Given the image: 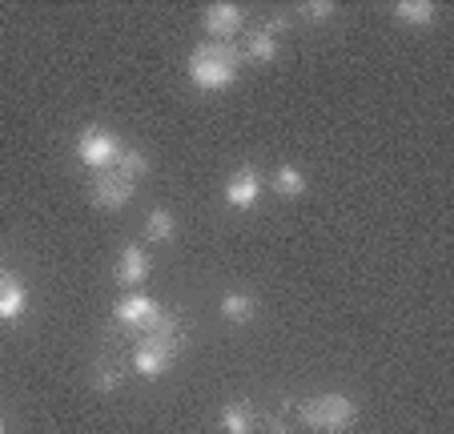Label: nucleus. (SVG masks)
Returning <instances> with one entry per match:
<instances>
[{
  "mask_svg": "<svg viewBox=\"0 0 454 434\" xmlns=\"http://www.w3.org/2000/svg\"><path fill=\"white\" fill-rule=\"evenodd\" d=\"M241 49L222 41H206L198 49L189 52V81L201 89V93H225V89L238 81V68H241Z\"/></svg>",
  "mask_w": 454,
  "mask_h": 434,
  "instance_id": "1",
  "label": "nucleus"
},
{
  "mask_svg": "<svg viewBox=\"0 0 454 434\" xmlns=\"http://www.w3.org/2000/svg\"><path fill=\"white\" fill-rule=\"evenodd\" d=\"M113 318H117L121 326L141 330L149 342H177V318L165 306H157L153 298H145V294H125V298L113 306Z\"/></svg>",
  "mask_w": 454,
  "mask_h": 434,
  "instance_id": "2",
  "label": "nucleus"
},
{
  "mask_svg": "<svg viewBox=\"0 0 454 434\" xmlns=\"http://www.w3.org/2000/svg\"><path fill=\"white\" fill-rule=\"evenodd\" d=\"M298 418L317 434H342L358 422V402L346 394H309L298 402Z\"/></svg>",
  "mask_w": 454,
  "mask_h": 434,
  "instance_id": "3",
  "label": "nucleus"
},
{
  "mask_svg": "<svg viewBox=\"0 0 454 434\" xmlns=\"http://www.w3.org/2000/svg\"><path fill=\"white\" fill-rule=\"evenodd\" d=\"M77 162L81 165H89V170H97V173H105L109 165H117V157H121V137L113 133V129H101V125H89L85 133L77 137Z\"/></svg>",
  "mask_w": 454,
  "mask_h": 434,
  "instance_id": "4",
  "label": "nucleus"
},
{
  "mask_svg": "<svg viewBox=\"0 0 454 434\" xmlns=\"http://www.w3.org/2000/svg\"><path fill=\"white\" fill-rule=\"evenodd\" d=\"M133 193H137V181L121 178L117 170H105L93 178V189H89V197H93L97 209H121V205L133 201Z\"/></svg>",
  "mask_w": 454,
  "mask_h": 434,
  "instance_id": "5",
  "label": "nucleus"
},
{
  "mask_svg": "<svg viewBox=\"0 0 454 434\" xmlns=\"http://www.w3.org/2000/svg\"><path fill=\"white\" fill-rule=\"evenodd\" d=\"M201 28H206L214 41L230 44L233 36L246 28V9H241V4H230V0H222V4H209V9L201 12Z\"/></svg>",
  "mask_w": 454,
  "mask_h": 434,
  "instance_id": "6",
  "label": "nucleus"
},
{
  "mask_svg": "<svg viewBox=\"0 0 454 434\" xmlns=\"http://www.w3.org/2000/svg\"><path fill=\"white\" fill-rule=\"evenodd\" d=\"M173 354H177V342H149L141 338L137 354H133V375L137 378H161L173 367Z\"/></svg>",
  "mask_w": 454,
  "mask_h": 434,
  "instance_id": "7",
  "label": "nucleus"
},
{
  "mask_svg": "<svg viewBox=\"0 0 454 434\" xmlns=\"http://www.w3.org/2000/svg\"><path fill=\"white\" fill-rule=\"evenodd\" d=\"M257 193H262V173H257L254 165L238 170L225 181V205H233V209H249V205L257 201Z\"/></svg>",
  "mask_w": 454,
  "mask_h": 434,
  "instance_id": "8",
  "label": "nucleus"
},
{
  "mask_svg": "<svg viewBox=\"0 0 454 434\" xmlns=\"http://www.w3.org/2000/svg\"><path fill=\"white\" fill-rule=\"evenodd\" d=\"M28 310V289L20 286L17 273L0 270V322H17Z\"/></svg>",
  "mask_w": 454,
  "mask_h": 434,
  "instance_id": "9",
  "label": "nucleus"
},
{
  "mask_svg": "<svg viewBox=\"0 0 454 434\" xmlns=\"http://www.w3.org/2000/svg\"><path fill=\"white\" fill-rule=\"evenodd\" d=\"M149 265H153V262H149L145 249H141V246H125V249H121L117 270H113V273H117V281L125 289H133V286H141V281L149 278Z\"/></svg>",
  "mask_w": 454,
  "mask_h": 434,
  "instance_id": "10",
  "label": "nucleus"
},
{
  "mask_svg": "<svg viewBox=\"0 0 454 434\" xmlns=\"http://www.w3.org/2000/svg\"><path fill=\"white\" fill-rule=\"evenodd\" d=\"M395 17L411 28H430L438 20V4H430V0H398Z\"/></svg>",
  "mask_w": 454,
  "mask_h": 434,
  "instance_id": "11",
  "label": "nucleus"
},
{
  "mask_svg": "<svg viewBox=\"0 0 454 434\" xmlns=\"http://www.w3.org/2000/svg\"><path fill=\"white\" fill-rule=\"evenodd\" d=\"M217 422H222V434H254V410L246 406V402H230V406L222 410V418H217Z\"/></svg>",
  "mask_w": 454,
  "mask_h": 434,
  "instance_id": "12",
  "label": "nucleus"
},
{
  "mask_svg": "<svg viewBox=\"0 0 454 434\" xmlns=\"http://www.w3.org/2000/svg\"><path fill=\"white\" fill-rule=\"evenodd\" d=\"M145 238L149 241H173L177 238V217H173L169 209H149V217H145Z\"/></svg>",
  "mask_w": 454,
  "mask_h": 434,
  "instance_id": "13",
  "label": "nucleus"
},
{
  "mask_svg": "<svg viewBox=\"0 0 454 434\" xmlns=\"http://www.w3.org/2000/svg\"><path fill=\"white\" fill-rule=\"evenodd\" d=\"M149 170H153V162H149L145 149H137V145H133V149H121V157H117V173H121V178L141 181Z\"/></svg>",
  "mask_w": 454,
  "mask_h": 434,
  "instance_id": "14",
  "label": "nucleus"
},
{
  "mask_svg": "<svg viewBox=\"0 0 454 434\" xmlns=\"http://www.w3.org/2000/svg\"><path fill=\"white\" fill-rule=\"evenodd\" d=\"M270 185H274L278 197H301L306 193V173H301L298 165H282V170L270 178Z\"/></svg>",
  "mask_w": 454,
  "mask_h": 434,
  "instance_id": "15",
  "label": "nucleus"
},
{
  "mask_svg": "<svg viewBox=\"0 0 454 434\" xmlns=\"http://www.w3.org/2000/svg\"><path fill=\"white\" fill-rule=\"evenodd\" d=\"M278 49H282V44H278L270 33H262V28H257V33H249V41H246V49H241V57L270 65V60H278Z\"/></svg>",
  "mask_w": 454,
  "mask_h": 434,
  "instance_id": "16",
  "label": "nucleus"
},
{
  "mask_svg": "<svg viewBox=\"0 0 454 434\" xmlns=\"http://www.w3.org/2000/svg\"><path fill=\"white\" fill-rule=\"evenodd\" d=\"M254 314H257V306H254L249 294H225L222 298V318L225 322H249Z\"/></svg>",
  "mask_w": 454,
  "mask_h": 434,
  "instance_id": "17",
  "label": "nucleus"
},
{
  "mask_svg": "<svg viewBox=\"0 0 454 434\" xmlns=\"http://www.w3.org/2000/svg\"><path fill=\"white\" fill-rule=\"evenodd\" d=\"M334 4H330V0H306V4H301L298 9V17L301 20H309V25H326L330 17H334Z\"/></svg>",
  "mask_w": 454,
  "mask_h": 434,
  "instance_id": "18",
  "label": "nucleus"
},
{
  "mask_svg": "<svg viewBox=\"0 0 454 434\" xmlns=\"http://www.w3.org/2000/svg\"><path fill=\"white\" fill-rule=\"evenodd\" d=\"M93 391H97V394H117V391H121V370L101 367V370L93 375Z\"/></svg>",
  "mask_w": 454,
  "mask_h": 434,
  "instance_id": "19",
  "label": "nucleus"
},
{
  "mask_svg": "<svg viewBox=\"0 0 454 434\" xmlns=\"http://www.w3.org/2000/svg\"><path fill=\"white\" fill-rule=\"evenodd\" d=\"M290 25H294V20L286 17V12H274V17H270L266 25H262V33H270V36H274V41H278V36H282V33H286V28H290Z\"/></svg>",
  "mask_w": 454,
  "mask_h": 434,
  "instance_id": "20",
  "label": "nucleus"
},
{
  "mask_svg": "<svg viewBox=\"0 0 454 434\" xmlns=\"http://www.w3.org/2000/svg\"><path fill=\"white\" fill-rule=\"evenodd\" d=\"M270 434H290V430H286V422H278L274 418V422H270Z\"/></svg>",
  "mask_w": 454,
  "mask_h": 434,
  "instance_id": "21",
  "label": "nucleus"
},
{
  "mask_svg": "<svg viewBox=\"0 0 454 434\" xmlns=\"http://www.w3.org/2000/svg\"><path fill=\"white\" fill-rule=\"evenodd\" d=\"M0 434H4V414H0Z\"/></svg>",
  "mask_w": 454,
  "mask_h": 434,
  "instance_id": "22",
  "label": "nucleus"
}]
</instances>
